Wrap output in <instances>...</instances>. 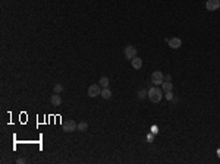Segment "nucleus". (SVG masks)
<instances>
[{"mask_svg":"<svg viewBox=\"0 0 220 164\" xmlns=\"http://www.w3.org/2000/svg\"><path fill=\"white\" fill-rule=\"evenodd\" d=\"M53 91H55L56 94H60V92L63 91V85H62V84H56L55 87H53Z\"/></svg>","mask_w":220,"mask_h":164,"instance_id":"obj_15","label":"nucleus"},{"mask_svg":"<svg viewBox=\"0 0 220 164\" xmlns=\"http://www.w3.org/2000/svg\"><path fill=\"white\" fill-rule=\"evenodd\" d=\"M165 81V75L160 72V70H154L153 75H151V82L154 85H162Z\"/></svg>","mask_w":220,"mask_h":164,"instance_id":"obj_4","label":"nucleus"},{"mask_svg":"<svg viewBox=\"0 0 220 164\" xmlns=\"http://www.w3.org/2000/svg\"><path fill=\"white\" fill-rule=\"evenodd\" d=\"M87 94H88L90 98H96L97 95H100V94H101V87H100V84H93V85H90Z\"/></svg>","mask_w":220,"mask_h":164,"instance_id":"obj_2","label":"nucleus"},{"mask_svg":"<svg viewBox=\"0 0 220 164\" xmlns=\"http://www.w3.org/2000/svg\"><path fill=\"white\" fill-rule=\"evenodd\" d=\"M147 139L151 142V141H153V135H151V133H148V135H147Z\"/></svg>","mask_w":220,"mask_h":164,"instance_id":"obj_18","label":"nucleus"},{"mask_svg":"<svg viewBox=\"0 0 220 164\" xmlns=\"http://www.w3.org/2000/svg\"><path fill=\"white\" fill-rule=\"evenodd\" d=\"M166 43L169 44L170 48H175V50L182 47V40L181 38H176V37H173V38H166Z\"/></svg>","mask_w":220,"mask_h":164,"instance_id":"obj_6","label":"nucleus"},{"mask_svg":"<svg viewBox=\"0 0 220 164\" xmlns=\"http://www.w3.org/2000/svg\"><path fill=\"white\" fill-rule=\"evenodd\" d=\"M62 131H63V132H68V133L78 131V123L75 120L63 122V125H62Z\"/></svg>","mask_w":220,"mask_h":164,"instance_id":"obj_3","label":"nucleus"},{"mask_svg":"<svg viewBox=\"0 0 220 164\" xmlns=\"http://www.w3.org/2000/svg\"><path fill=\"white\" fill-rule=\"evenodd\" d=\"M50 103H52V106H55V107L60 106V104H62V98H60V95L55 92V94L52 95V98H50Z\"/></svg>","mask_w":220,"mask_h":164,"instance_id":"obj_8","label":"nucleus"},{"mask_svg":"<svg viewBox=\"0 0 220 164\" xmlns=\"http://www.w3.org/2000/svg\"><path fill=\"white\" fill-rule=\"evenodd\" d=\"M99 84H100V87L101 88H109V78L107 76H101L100 78V81H99Z\"/></svg>","mask_w":220,"mask_h":164,"instance_id":"obj_12","label":"nucleus"},{"mask_svg":"<svg viewBox=\"0 0 220 164\" xmlns=\"http://www.w3.org/2000/svg\"><path fill=\"white\" fill-rule=\"evenodd\" d=\"M131 62H132V67H134L135 70L141 69V66H143V59H140V57L137 56V57H134V59H132Z\"/></svg>","mask_w":220,"mask_h":164,"instance_id":"obj_9","label":"nucleus"},{"mask_svg":"<svg viewBox=\"0 0 220 164\" xmlns=\"http://www.w3.org/2000/svg\"><path fill=\"white\" fill-rule=\"evenodd\" d=\"M172 88H173V84L170 82V81H163V84H162V89L165 91V92H167V91H172Z\"/></svg>","mask_w":220,"mask_h":164,"instance_id":"obj_11","label":"nucleus"},{"mask_svg":"<svg viewBox=\"0 0 220 164\" xmlns=\"http://www.w3.org/2000/svg\"><path fill=\"white\" fill-rule=\"evenodd\" d=\"M165 79L166 81H172V76L170 75H165Z\"/></svg>","mask_w":220,"mask_h":164,"instance_id":"obj_19","label":"nucleus"},{"mask_svg":"<svg viewBox=\"0 0 220 164\" xmlns=\"http://www.w3.org/2000/svg\"><path fill=\"white\" fill-rule=\"evenodd\" d=\"M100 95H101V97H103L104 100H110L113 94H112V89H110V88H103V89H101V94H100Z\"/></svg>","mask_w":220,"mask_h":164,"instance_id":"obj_10","label":"nucleus"},{"mask_svg":"<svg viewBox=\"0 0 220 164\" xmlns=\"http://www.w3.org/2000/svg\"><path fill=\"white\" fill-rule=\"evenodd\" d=\"M162 97H163V94H162V89L159 87H153L148 89V98L150 101H153V103H160L162 101Z\"/></svg>","mask_w":220,"mask_h":164,"instance_id":"obj_1","label":"nucleus"},{"mask_svg":"<svg viewBox=\"0 0 220 164\" xmlns=\"http://www.w3.org/2000/svg\"><path fill=\"white\" fill-rule=\"evenodd\" d=\"M137 97H138V100H144L145 97H148V91L147 89H140L137 92Z\"/></svg>","mask_w":220,"mask_h":164,"instance_id":"obj_14","label":"nucleus"},{"mask_svg":"<svg viewBox=\"0 0 220 164\" xmlns=\"http://www.w3.org/2000/svg\"><path fill=\"white\" fill-rule=\"evenodd\" d=\"M166 98L169 100V101H172V100L175 98V97H173V92H172V91H167V92H166Z\"/></svg>","mask_w":220,"mask_h":164,"instance_id":"obj_16","label":"nucleus"},{"mask_svg":"<svg viewBox=\"0 0 220 164\" xmlns=\"http://www.w3.org/2000/svg\"><path fill=\"white\" fill-rule=\"evenodd\" d=\"M78 131L87 132L88 131V122H79V123H78Z\"/></svg>","mask_w":220,"mask_h":164,"instance_id":"obj_13","label":"nucleus"},{"mask_svg":"<svg viewBox=\"0 0 220 164\" xmlns=\"http://www.w3.org/2000/svg\"><path fill=\"white\" fill-rule=\"evenodd\" d=\"M206 9L210 12H214L220 9V0H207L206 2Z\"/></svg>","mask_w":220,"mask_h":164,"instance_id":"obj_7","label":"nucleus"},{"mask_svg":"<svg viewBox=\"0 0 220 164\" xmlns=\"http://www.w3.org/2000/svg\"><path fill=\"white\" fill-rule=\"evenodd\" d=\"M16 163H18V164H24V163H25V158H18V160H16Z\"/></svg>","mask_w":220,"mask_h":164,"instance_id":"obj_17","label":"nucleus"},{"mask_svg":"<svg viewBox=\"0 0 220 164\" xmlns=\"http://www.w3.org/2000/svg\"><path fill=\"white\" fill-rule=\"evenodd\" d=\"M123 54H125V57H126L128 60H132L134 57H137L138 51H137V48H135L134 45H126L125 50H123Z\"/></svg>","mask_w":220,"mask_h":164,"instance_id":"obj_5","label":"nucleus"},{"mask_svg":"<svg viewBox=\"0 0 220 164\" xmlns=\"http://www.w3.org/2000/svg\"><path fill=\"white\" fill-rule=\"evenodd\" d=\"M217 157L220 158V148H217Z\"/></svg>","mask_w":220,"mask_h":164,"instance_id":"obj_20","label":"nucleus"}]
</instances>
